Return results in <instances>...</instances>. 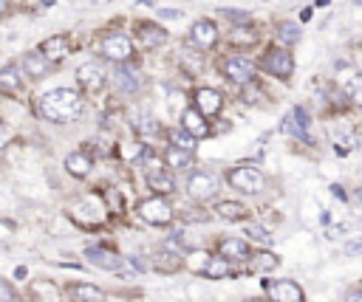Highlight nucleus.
I'll return each instance as SVG.
<instances>
[{
  "mask_svg": "<svg viewBox=\"0 0 362 302\" xmlns=\"http://www.w3.org/2000/svg\"><path fill=\"white\" fill-rule=\"evenodd\" d=\"M252 40H255V34L249 28H238V31L229 34V42H235V45H249Z\"/></svg>",
  "mask_w": 362,
  "mask_h": 302,
  "instance_id": "2f4dec72",
  "label": "nucleus"
},
{
  "mask_svg": "<svg viewBox=\"0 0 362 302\" xmlns=\"http://www.w3.org/2000/svg\"><path fill=\"white\" fill-rule=\"evenodd\" d=\"M345 302H362V294L354 288V291H348V296H345Z\"/></svg>",
  "mask_w": 362,
  "mask_h": 302,
  "instance_id": "c9c22d12",
  "label": "nucleus"
},
{
  "mask_svg": "<svg viewBox=\"0 0 362 302\" xmlns=\"http://www.w3.org/2000/svg\"><path fill=\"white\" fill-rule=\"evenodd\" d=\"M221 93L218 90H212V87H198L195 90V110L201 113V116H215L218 110H221Z\"/></svg>",
  "mask_w": 362,
  "mask_h": 302,
  "instance_id": "9b49d317",
  "label": "nucleus"
},
{
  "mask_svg": "<svg viewBox=\"0 0 362 302\" xmlns=\"http://www.w3.org/2000/svg\"><path fill=\"white\" fill-rule=\"evenodd\" d=\"M40 54L48 59V62H59L62 56L71 54V45H68V37L65 34H57V37H48L42 45H40Z\"/></svg>",
  "mask_w": 362,
  "mask_h": 302,
  "instance_id": "ddd939ff",
  "label": "nucleus"
},
{
  "mask_svg": "<svg viewBox=\"0 0 362 302\" xmlns=\"http://www.w3.org/2000/svg\"><path fill=\"white\" fill-rule=\"evenodd\" d=\"M348 93H351V99H354V102H359V76H354V79H351Z\"/></svg>",
  "mask_w": 362,
  "mask_h": 302,
  "instance_id": "72a5a7b5",
  "label": "nucleus"
},
{
  "mask_svg": "<svg viewBox=\"0 0 362 302\" xmlns=\"http://www.w3.org/2000/svg\"><path fill=\"white\" fill-rule=\"evenodd\" d=\"M23 68H25V73H31V76H45L48 73V59L40 54V51H28L25 56H23Z\"/></svg>",
  "mask_w": 362,
  "mask_h": 302,
  "instance_id": "a211bd4d",
  "label": "nucleus"
},
{
  "mask_svg": "<svg viewBox=\"0 0 362 302\" xmlns=\"http://www.w3.org/2000/svg\"><path fill=\"white\" fill-rule=\"evenodd\" d=\"M204 277H209V279H221V277H229L232 274V265H229V260H223V257H212V260H206L204 262Z\"/></svg>",
  "mask_w": 362,
  "mask_h": 302,
  "instance_id": "4be33fe9",
  "label": "nucleus"
},
{
  "mask_svg": "<svg viewBox=\"0 0 362 302\" xmlns=\"http://www.w3.org/2000/svg\"><path fill=\"white\" fill-rule=\"evenodd\" d=\"M0 87H3V90H11V93L23 90V73H20L14 65L0 68Z\"/></svg>",
  "mask_w": 362,
  "mask_h": 302,
  "instance_id": "5701e85b",
  "label": "nucleus"
},
{
  "mask_svg": "<svg viewBox=\"0 0 362 302\" xmlns=\"http://www.w3.org/2000/svg\"><path fill=\"white\" fill-rule=\"evenodd\" d=\"M223 76L238 82V85H246V82L255 79V65L246 56H232V59L223 62Z\"/></svg>",
  "mask_w": 362,
  "mask_h": 302,
  "instance_id": "39448f33",
  "label": "nucleus"
},
{
  "mask_svg": "<svg viewBox=\"0 0 362 302\" xmlns=\"http://www.w3.org/2000/svg\"><path fill=\"white\" fill-rule=\"evenodd\" d=\"M189 40L198 45V48H212L218 42V28L209 23V20H198L192 28H189Z\"/></svg>",
  "mask_w": 362,
  "mask_h": 302,
  "instance_id": "f8f14e48",
  "label": "nucleus"
},
{
  "mask_svg": "<svg viewBox=\"0 0 362 302\" xmlns=\"http://www.w3.org/2000/svg\"><path fill=\"white\" fill-rule=\"evenodd\" d=\"M139 215L153 226H167L173 220V209L164 198H147L139 203Z\"/></svg>",
  "mask_w": 362,
  "mask_h": 302,
  "instance_id": "7ed1b4c3",
  "label": "nucleus"
},
{
  "mask_svg": "<svg viewBox=\"0 0 362 302\" xmlns=\"http://www.w3.org/2000/svg\"><path fill=\"white\" fill-rule=\"evenodd\" d=\"M147 183H150L158 195H170V192L175 189L173 175H170V172H164V169H150V172H147Z\"/></svg>",
  "mask_w": 362,
  "mask_h": 302,
  "instance_id": "f3484780",
  "label": "nucleus"
},
{
  "mask_svg": "<svg viewBox=\"0 0 362 302\" xmlns=\"http://www.w3.org/2000/svg\"><path fill=\"white\" fill-rule=\"evenodd\" d=\"M221 254H223V260H249V246L243 243V240H223L221 243Z\"/></svg>",
  "mask_w": 362,
  "mask_h": 302,
  "instance_id": "412c9836",
  "label": "nucleus"
},
{
  "mask_svg": "<svg viewBox=\"0 0 362 302\" xmlns=\"http://www.w3.org/2000/svg\"><path fill=\"white\" fill-rule=\"evenodd\" d=\"M116 82H119L124 90H136V87H139V79H136V73H133L130 68H119V71H116Z\"/></svg>",
  "mask_w": 362,
  "mask_h": 302,
  "instance_id": "c756f323",
  "label": "nucleus"
},
{
  "mask_svg": "<svg viewBox=\"0 0 362 302\" xmlns=\"http://www.w3.org/2000/svg\"><path fill=\"white\" fill-rule=\"evenodd\" d=\"M76 79H79V85H82L85 90H99V87L105 85V73H102V68H99L96 62L79 65V68H76Z\"/></svg>",
  "mask_w": 362,
  "mask_h": 302,
  "instance_id": "4468645a",
  "label": "nucleus"
},
{
  "mask_svg": "<svg viewBox=\"0 0 362 302\" xmlns=\"http://www.w3.org/2000/svg\"><path fill=\"white\" fill-rule=\"evenodd\" d=\"M40 110L48 121L54 124H65V121H74L79 119L82 113V96L71 87H54L48 93L40 96Z\"/></svg>",
  "mask_w": 362,
  "mask_h": 302,
  "instance_id": "f257e3e1",
  "label": "nucleus"
},
{
  "mask_svg": "<svg viewBox=\"0 0 362 302\" xmlns=\"http://www.w3.org/2000/svg\"><path fill=\"white\" fill-rule=\"evenodd\" d=\"M308 124H311L308 113H305L303 107H294V110L286 116V121H283V130H286L288 135L300 138V141H308V138H311V135H308Z\"/></svg>",
  "mask_w": 362,
  "mask_h": 302,
  "instance_id": "0eeeda50",
  "label": "nucleus"
},
{
  "mask_svg": "<svg viewBox=\"0 0 362 302\" xmlns=\"http://www.w3.org/2000/svg\"><path fill=\"white\" fill-rule=\"evenodd\" d=\"M229 183L235 186V189H240V192H260L263 189V175L255 169V167H235L232 172H229Z\"/></svg>",
  "mask_w": 362,
  "mask_h": 302,
  "instance_id": "20e7f679",
  "label": "nucleus"
},
{
  "mask_svg": "<svg viewBox=\"0 0 362 302\" xmlns=\"http://www.w3.org/2000/svg\"><path fill=\"white\" fill-rule=\"evenodd\" d=\"M42 3H45V6H51V3H54V0H42Z\"/></svg>",
  "mask_w": 362,
  "mask_h": 302,
  "instance_id": "58836bf2",
  "label": "nucleus"
},
{
  "mask_svg": "<svg viewBox=\"0 0 362 302\" xmlns=\"http://www.w3.org/2000/svg\"><path fill=\"white\" fill-rule=\"evenodd\" d=\"M181 127H184L192 138H201V135H206V133H209L206 119H204L195 107H187V110H184V116H181Z\"/></svg>",
  "mask_w": 362,
  "mask_h": 302,
  "instance_id": "2eb2a0df",
  "label": "nucleus"
},
{
  "mask_svg": "<svg viewBox=\"0 0 362 302\" xmlns=\"http://www.w3.org/2000/svg\"><path fill=\"white\" fill-rule=\"evenodd\" d=\"M11 299H14V291L6 282H0V302H11Z\"/></svg>",
  "mask_w": 362,
  "mask_h": 302,
  "instance_id": "f704fd0d",
  "label": "nucleus"
},
{
  "mask_svg": "<svg viewBox=\"0 0 362 302\" xmlns=\"http://www.w3.org/2000/svg\"><path fill=\"white\" fill-rule=\"evenodd\" d=\"M170 138H173V147H178V150H187V152L195 150V141H192V135L187 130H173Z\"/></svg>",
  "mask_w": 362,
  "mask_h": 302,
  "instance_id": "c85d7f7f",
  "label": "nucleus"
},
{
  "mask_svg": "<svg viewBox=\"0 0 362 302\" xmlns=\"http://www.w3.org/2000/svg\"><path fill=\"white\" fill-rule=\"evenodd\" d=\"M249 257H252V262H249L252 271H272V268L277 265V257H274V254H266V251H260V254H249Z\"/></svg>",
  "mask_w": 362,
  "mask_h": 302,
  "instance_id": "a878e982",
  "label": "nucleus"
},
{
  "mask_svg": "<svg viewBox=\"0 0 362 302\" xmlns=\"http://www.w3.org/2000/svg\"><path fill=\"white\" fill-rule=\"evenodd\" d=\"M277 40L286 42V45H294V42L300 40V28H297L294 23H280V25H277Z\"/></svg>",
  "mask_w": 362,
  "mask_h": 302,
  "instance_id": "bb28decb",
  "label": "nucleus"
},
{
  "mask_svg": "<svg viewBox=\"0 0 362 302\" xmlns=\"http://www.w3.org/2000/svg\"><path fill=\"white\" fill-rule=\"evenodd\" d=\"M3 8H6V0H0V11H3Z\"/></svg>",
  "mask_w": 362,
  "mask_h": 302,
  "instance_id": "4c0bfd02",
  "label": "nucleus"
},
{
  "mask_svg": "<svg viewBox=\"0 0 362 302\" xmlns=\"http://www.w3.org/2000/svg\"><path fill=\"white\" fill-rule=\"evenodd\" d=\"M156 265L161 271H175V268H181V254H158L156 257Z\"/></svg>",
  "mask_w": 362,
  "mask_h": 302,
  "instance_id": "7c9ffc66",
  "label": "nucleus"
},
{
  "mask_svg": "<svg viewBox=\"0 0 362 302\" xmlns=\"http://www.w3.org/2000/svg\"><path fill=\"white\" fill-rule=\"evenodd\" d=\"M272 302H303V288L291 279H277L269 285Z\"/></svg>",
  "mask_w": 362,
  "mask_h": 302,
  "instance_id": "1a4fd4ad",
  "label": "nucleus"
},
{
  "mask_svg": "<svg viewBox=\"0 0 362 302\" xmlns=\"http://www.w3.org/2000/svg\"><path fill=\"white\" fill-rule=\"evenodd\" d=\"M65 169H68L71 175H76V178H85V175L90 172V158H88L85 152H68Z\"/></svg>",
  "mask_w": 362,
  "mask_h": 302,
  "instance_id": "aec40b11",
  "label": "nucleus"
},
{
  "mask_svg": "<svg viewBox=\"0 0 362 302\" xmlns=\"http://www.w3.org/2000/svg\"><path fill=\"white\" fill-rule=\"evenodd\" d=\"M215 189H218V186H215V178L206 175V172H195V175H189V181H187V192H189L195 200L212 198Z\"/></svg>",
  "mask_w": 362,
  "mask_h": 302,
  "instance_id": "9d476101",
  "label": "nucleus"
},
{
  "mask_svg": "<svg viewBox=\"0 0 362 302\" xmlns=\"http://www.w3.org/2000/svg\"><path fill=\"white\" fill-rule=\"evenodd\" d=\"M246 234H249V240H255L260 246H272V231L263 229V226H257V223H249L246 226Z\"/></svg>",
  "mask_w": 362,
  "mask_h": 302,
  "instance_id": "cd10ccee",
  "label": "nucleus"
},
{
  "mask_svg": "<svg viewBox=\"0 0 362 302\" xmlns=\"http://www.w3.org/2000/svg\"><path fill=\"white\" fill-rule=\"evenodd\" d=\"M263 65H266L274 76H280V79L291 76V71H294V59H291V54L283 51V48H272V51L263 56Z\"/></svg>",
  "mask_w": 362,
  "mask_h": 302,
  "instance_id": "423d86ee",
  "label": "nucleus"
},
{
  "mask_svg": "<svg viewBox=\"0 0 362 302\" xmlns=\"http://www.w3.org/2000/svg\"><path fill=\"white\" fill-rule=\"evenodd\" d=\"M85 254H88V260H90L93 265H99V268H107V271H116V268H122V260H119V254H113L110 248H99V246H90Z\"/></svg>",
  "mask_w": 362,
  "mask_h": 302,
  "instance_id": "dca6fc26",
  "label": "nucleus"
},
{
  "mask_svg": "<svg viewBox=\"0 0 362 302\" xmlns=\"http://www.w3.org/2000/svg\"><path fill=\"white\" fill-rule=\"evenodd\" d=\"M257 96H260V90H257L252 82H246V87H243V102H257Z\"/></svg>",
  "mask_w": 362,
  "mask_h": 302,
  "instance_id": "473e14b6",
  "label": "nucleus"
},
{
  "mask_svg": "<svg viewBox=\"0 0 362 302\" xmlns=\"http://www.w3.org/2000/svg\"><path fill=\"white\" fill-rule=\"evenodd\" d=\"M136 42H139V48H144V51L158 48L161 42H167V31H164L161 25H156V23H141L139 31H136Z\"/></svg>",
  "mask_w": 362,
  "mask_h": 302,
  "instance_id": "6e6552de",
  "label": "nucleus"
},
{
  "mask_svg": "<svg viewBox=\"0 0 362 302\" xmlns=\"http://www.w3.org/2000/svg\"><path fill=\"white\" fill-rule=\"evenodd\" d=\"M215 215L223 217V220H243L249 212H246L240 203H235V200H223V203L215 206Z\"/></svg>",
  "mask_w": 362,
  "mask_h": 302,
  "instance_id": "b1692460",
  "label": "nucleus"
},
{
  "mask_svg": "<svg viewBox=\"0 0 362 302\" xmlns=\"http://www.w3.org/2000/svg\"><path fill=\"white\" fill-rule=\"evenodd\" d=\"M102 56L105 59H110V62H127L130 59V54H133V42H130V37H124V34H107L105 40H102Z\"/></svg>",
  "mask_w": 362,
  "mask_h": 302,
  "instance_id": "f03ea898",
  "label": "nucleus"
},
{
  "mask_svg": "<svg viewBox=\"0 0 362 302\" xmlns=\"http://www.w3.org/2000/svg\"><path fill=\"white\" fill-rule=\"evenodd\" d=\"M68 294H71L74 302H102L105 299V294L96 285H82V282L79 285H71Z\"/></svg>",
  "mask_w": 362,
  "mask_h": 302,
  "instance_id": "6ab92c4d",
  "label": "nucleus"
},
{
  "mask_svg": "<svg viewBox=\"0 0 362 302\" xmlns=\"http://www.w3.org/2000/svg\"><path fill=\"white\" fill-rule=\"evenodd\" d=\"M6 141H8V127H6L3 121H0V147H3Z\"/></svg>",
  "mask_w": 362,
  "mask_h": 302,
  "instance_id": "e433bc0d",
  "label": "nucleus"
},
{
  "mask_svg": "<svg viewBox=\"0 0 362 302\" xmlns=\"http://www.w3.org/2000/svg\"><path fill=\"white\" fill-rule=\"evenodd\" d=\"M164 161H167L173 169H187V167L192 164V152L178 150V147H170V150L164 152Z\"/></svg>",
  "mask_w": 362,
  "mask_h": 302,
  "instance_id": "393cba45",
  "label": "nucleus"
}]
</instances>
